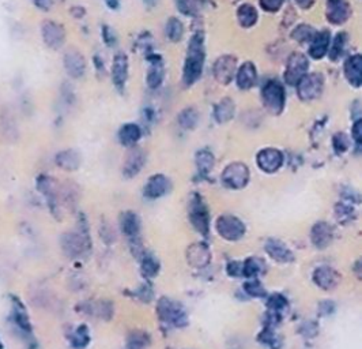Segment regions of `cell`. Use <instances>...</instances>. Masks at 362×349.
<instances>
[{"label": "cell", "mask_w": 362, "mask_h": 349, "mask_svg": "<svg viewBox=\"0 0 362 349\" xmlns=\"http://www.w3.org/2000/svg\"><path fill=\"white\" fill-rule=\"evenodd\" d=\"M120 225H122V231H123L124 235H127V236H136L139 234L141 221H139V217L135 213L126 212V213H123V216L120 219Z\"/></svg>", "instance_id": "27"}, {"label": "cell", "mask_w": 362, "mask_h": 349, "mask_svg": "<svg viewBox=\"0 0 362 349\" xmlns=\"http://www.w3.org/2000/svg\"><path fill=\"white\" fill-rule=\"evenodd\" d=\"M144 166H145V154L141 150H134L128 156L127 161L124 164V175L127 178H134L141 172Z\"/></svg>", "instance_id": "24"}, {"label": "cell", "mask_w": 362, "mask_h": 349, "mask_svg": "<svg viewBox=\"0 0 362 349\" xmlns=\"http://www.w3.org/2000/svg\"><path fill=\"white\" fill-rule=\"evenodd\" d=\"M105 1H107V4H108L112 10H116L119 7V1L117 0H105Z\"/></svg>", "instance_id": "49"}, {"label": "cell", "mask_w": 362, "mask_h": 349, "mask_svg": "<svg viewBox=\"0 0 362 349\" xmlns=\"http://www.w3.org/2000/svg\"><path fill=\"white\" fill-rule=\"evenodd\" d=\"M203 41H204V38L202 33H195L189 40L185 66H184V74H182V79L187 86H191L195 82H198L202 76V73H203V64H204Z\"/></svg>", "instance_id": "1"}, {"label": "cell", "mask_w": 362, "mask_h": 349, "mask_svg": "<svg viewBox=\"0 0 362 349\" xmlns=\"http://www.w3.org/2000/svg\"><path fill=\"white\" fill-rule=\"evenodd\" d=\"M218 234L223 239L235 241L245 235V227L241 221L233 216H221L217 221Z\"/></svg>", "instance_id": "6"}, {"label": "cell", "mask_w": 362, "mask_h": 349, "mask_svg": "<svg viewBox=\"0 0 362 349\" xmlns=\"http://www.w3.org/2000/svg\"><path fill=\"white\" fill-rule=\"evenodd\" d=\"M266 251L270 257L276 261V262H282V263H288L294 259L293 253L289 248L279 240L270 239L266 243Z\"/></svg>", "instance_id": "19"}, {"label": "cell", "mask_w": 362, "mask_h": 349, "mask_svg": "<svg viewBox=\"0 0 362 349\" xmlns=\"http://www.w3.org/2000/svg\"><path fill=\"white\" fill-rule=\"evenodd\" d=\"M351 16V8L346 0H331L327 7V19L334 25H342Z\"/></svg>", "instance_id": "12"}, {"label": "cell", "mask_w": 362, "mask_h": 349, "mask_svg": "<svg viewBox=\"0 0 362 349\" xmlns=\"http://www.w3.org/2000/svg\"><path fill=\"white\" fill-rule=\"evenodd\" d=\"M89 343V334L86 328H79L75 333V338H74V345L78 348H83L86 347Z\"/></svg>", "instance_id": "39"}, {"label": "cell", "mask_w": 362, "mask_h": 349, "mask_svg": "<svg viewBox=\"0 0 362 349\" xmlns=\"http://www.w3.org/2000/svg\"><path fill=\"white\" fill-rule=\"evenodd\" d=\"M323 86H325L323 75L317 73L305 74L297 84V93L301 100L312 101L322 94Z\"/></svg>", "instance_id": "3"}, {"label": "cell", "mask_w": 362, "mask_h": 349, "mask_svg": "<svg viewBox=\"0 0 362 349\" xmlns=\"http://www.w3.org/2000/svg\"><path fill=\"white\" fill-rule=\"evenodd\" d=\"M158 270H160V265L156 261V258H153V256H146L142 263L144 275L147 277H154L158 273Z\"/></svg>", "instance_id": "35"}, {"label": "cell", "mask_w": 362, "mask_h": 349, "mask_svg": "<svg viewBox=\"0 0 362 349\" xmlns=\"http://www.w3.org/2000/svg\"><path fill=\"white\" fill-rule=\"evenodd\" d=\"M328 1H331V0H328Z\"/></svg>", "instance_id": "51"}, {"label": "cell", "mask_w": 362, "mask_h": 349, "mask_svg": "<svg viewBox=\"0 0 362 349\" xmlns=\"http://www.w3.org/2000/svg\"><path fill=\"white\" fill-rule=\"evenodd\" d=\"M237 19L243 28H252L257 22V11L252 4H241L237 10Z\"/></svg>", "instance_id": "29"}, {"label": "cell", "mask_w": 362, "mask_h": 349, "mask_svg": "<svg viewBox=\"0 0 362 349\" xmlns=\"http://www.w3.org/2000/svg\"><path fill=\"white\" fill-rule=\"evenodd\" d=\"M362 56L354 55L350 56L346 63H344V76L347 79V82L358 89L361 86L362 78Z\"/></svg>", "instance_id": "14"}, {"label": "cell", "mask_w": 362, "mask_h": 349, "mask_svg": "<svg viewBox=\"0 0 362 349\" xmlns=\"http://www.w3.org/2000/svg\"><path fill=\"white\" fill-rule=\"evenodd\" d=\"M310 238L317 248H326L332 240V228L327 222H316L312 228Z\"/></svg>", "instance_id": "21"}, {"label": "cell", "mask_w": 362, "mask_h": 349, "mask_svg": "<svg viewBox=\"0 0 362 349\" xmlns=\"http://www.w3.org/2000/svg\"><path fill=\"white\" fill-rule=\"evenodd\" d=\"M257 79V71L251 62L244 63L237 73V86L243 91H248L255 85Z\"/></svg>", "instance_id": "23"}, {"label": "cell", "mask_w": 362, "mask_h": 349, "mask_svg": "<svg viewBox=\"0 0 362 349\" xmlns=\"http://www.w3.org/2000/svg\"><path fill=\"white\" fill-rule=\"evenodd\" d=\"M189 219L192 221V225L199 231L200 234L206 235L209 232V213L202 200L198 197H197V201H194L191 205Z\"/></svg>", "instance_id": "15"}, {"label": "cell", "mask_w": 362, "mask_h": 349, "mask_svg": "<svg viewBox=\"0 0 362 349\" xmlns=\"http://www.w3.org/2000/svg\"><path fill=\"white\" fill-rule=\"evenodd\" d=\"M56 163L66 171H75L81 166V157L75 150H64L56 156Z\"/></svg>", "instance_id": "25"}, {"label": "cell", "mask_w": 362, "mask_h": 349, "mask_svg": "<svg viewBox=\"0 0 362 349\" xmlns=\"http://www.w3.org/2000/svg\"><path fill=\"white\" fill-rule=\"evenodd\" d=\"M41 36L45 45L51 50H59L64 45L66 41V32L62 25L54 21H44L41 25Z\"/></svg>", "instance_id": "5"}, {"label": "cell", "mask_w": 362, "mask_h": 349, "mask_svg": "<svg viewBox=\"0 0 362 349\" xmlns=\"http://www.w3.org/2000/svg\"><path fill=\"white\" fill-rule=\"evenodd\" d=\"M296 3L301 7V8H304V10H308L312 6H313V3H315V0H296Z\"/></svg>", "instance_id": "48"}, {"label": "cell", "mask_w": 362, "mask_h": 349, "mask_svg": "<svg viewBox=\"0 0 362 349\" xmlns=\"http://www.w3.org/2000/svg\"><path fill=\"white\" fill-rule=\"evenodd\" d=\"M150 62L148 73H147V85L150 89H157L163 84V76H165V69H163V59L161 56L148 54L147 56Z\"/></svg>", "instance_id": "13"}, {"label": "cell", "mask_w": 362, "mask_h": 349, "mask_svg": "<svg viewBox=\"0 0 362 349\" xmlns=\"http://www.w3.org/2000/svg\"><path fill=\"white\" fill-rule=\"evenodd\" d=\"M147 345V337L144 333H134L128 340L127 349H142Z\"/></svg>", "instance_id": "38"}, {"label": "cell", "mask_w": 362, "mask_h": 349, "mask_svg": "<svg viewBox=\"0 0 362 349\" xmlns=\"http://www.w3.org/2000/svg\"><path fill=\"white\" fill-rule=\"evenodd\" d=\"M33 3L41 10H48L51 7V0H33Z\"/></svg>", "instance_id": "47"}, {"label": "cell", "mask_w": 362, "mask_h": 349, "mask_svg": "<svg viewBox=\"0 0 362 349\" xmlns=\"http://www.w3.org/2000/svg\"><path fill=\"white\" fill-rule=\"evenodd\" d=\"M165 33L166 37L173 41V42H177L180 41L182 33H184V28H182V23L177 18H170L166 22V26H165Z\"/></svg>", "instance_id": "30"}, {"label": "cell", "mask_w": 362, "mask_h": 349, "mask_svg": "<svg viewBox=\"0 0 362 349\" xmlns=\"http://www.w3.org/2000/svg\"><path fill=\"white\" fill-rule=\"evenodd\" d=\"M66 250H69L73 254H79L83 250V239H81V236L78 234H71L67 241H66Z\"/></svg>", "instance_id": "36"}, {"label": "cell", "mask_w": 362, "mask_h": 349, "mask_svg": "<svg viewBox=\"0 0 362 349\" xmlns=\"http://www.w3.org/2000/svg\"><path fill=\"white\" fill-rule=\"evenodd\" d=\"M170 188L169 181L163 175H154L146 184L145 194L148 198H160Z\"/></svg>", "instance_id": "20"}, {"label": "cell", "mask_w": 362, "mask_h": 349, "mask_svg": "<svg viewBox=\"0 0 362 349\" xmlns=\"http://www.w3.org/2000/svg\"><path fill=\"white\" fill-rule=\"evenodd\" d=\"M187 258L189 265L195 268H204L210 262V250L206 247V244L197 243L188 248Z\"/></svg>", "instance_id": "22"}, {"label": "cell", "mask_w": 362, "mask_h": 349, "mask_svg": "<svg viewBox=\"0 0 362 349\" xmlns=\"http://www.w3.org/2000/svg\"><path fill=\"white\" fill-rule=\"evenodd\" d=\"M315 37V30L308 25H300L294 32H293V38L298 42H308Z\"/></svg>", "instance_id": "34"}, {"label": "cell", "mask_w": 362, "mask_h": 349, "mask_svg": "<svg viewBox=\"0 0 362 349\" xmlns=\"http://www.w3.org/2000/svg\"><path fill=\"white\" fill-rule=\"evenodd\" d=\"M158 313L165 322L175 325V326H184L187 325V314L181 309L179 304L173 303L172 300L163 299L158 304Z\"/></svg>", "instance_id": "8"}, {"label": "cell", "mask_w": 362, "mask_h": 349, "mask_svg": "<svg viewBox=\"0 0 362 349\" xmlns=\"http://www.w3.org/2000/svg\"><path fill=\"white\" fill-rule=\"evenodd\" d=\"M141 135H142V131L139 129V126H136L134 123H128L120 129L119 139L123 145L131 147V145H135L139 141Z\"/></svg>", "instance_id": "28"}, {"label": "cell", "mask_w": 362, "mask_h": 349, "mask_svg": "<svg viewBox=\"0 0 362 349\" xmlns=\"http://www.w3.org/2000/svg\"><path fill=\"white\" fill-rule=\"evenodd\" d=\"M329 44H331V35H329L328 30L316 33L313 40H312V42H310L309 55L312 59H316V60L323 59L327 54V51H328V48H329Z\"/></svg>", "instance_id": "17"}, {"label": "cell", "mask_w": 362, "mask_h": 349, "mask_svg": "<svg viewBox=\"0 0 362 349\" xmlns=\"http://www.w3.org/2000/svg\"><path fill=\"white\" fill-rule=\"evenodd\" d=\"M284 4V0H260V6L263 10L269 13H276Z\"/></svg>", "instance_id": "41"}, {"label": "cell", "mask_w": 362, "mask_h": 349, "mask_svg": "<svg viewBox=\"0 0 362 349\" xmlns=\"http://www.w3.org/2000/svg\"><path fill=\"white\" fill-rule=\"evenodd\" d=\"M147 4H154L156 3V0H145Z\"/></svg>", "instance_id": "50"}, {"label": "cell", "mask_w": 362, "mask_h": 349, "mask_svg": "<svg viewBox=\"0 0 362 349\" xmlns=\"http://www.w3.org/2000/svg\"><path fill=\"white\" fill-rule=\"evenodd\" d=\"M237 60L230 55L221 56L214 64V76L221 85H228L235 78Z\"/></svg>", "instance_id": "9"}, {"label": "cell", "mask_w": 362, "mask_h": 349, "mask_svg": "<svg viewBox=\"0 0 362 349\" xmlns=\"http://www.w3.org/2000/svg\"><path fill=\"white\" fill-rule=\"evenodd\" d=\"M353 137H354V139L357 141V144L360 145L362 139V122L360 119H358V120L354 123V126H353Z\"/></svg>", "instance_id": "44"}, {"label": "cell", "mask_w": 362, "mask_h": 349, "mask_svg": "<svg viewBox=\"0 0 362 349\" xmlns=\"http://www.w3.org/2000/svg\"><path fill=\"white\" fill-rule=\"evenodd\" d=\"M112 76L113 84L119 91H122L126 85L128 76V57L124 54H117L113 59V67H112Z\"/></svg>", "instance_id": "16"}, {"label": "cell", "mask_w": 362, "mask_h": 349, "mask_svg": "<svg viewBox=\"0 0 362 349\" xmlns=\"http://www.w3.org/2000/svg\"><path fill=\"white\" fill-rule=\"evenodd\" d=\"M198 120H199L198 112L194 110V108H185V110H182L180 115H179V123H180V126L182 129H195L197 125H198Z\"/></svg>", "instance_id": "31"}, {"label": "cell", "mask_w": 362, "mask_h": 349, "mask_svg": "<svg viewBox=\"0 0 362 349\" xmlns=\"http://www.w3.org/2000/svg\"><path fill=\"white\" fill-rule=\"evenodd\" d=\"M63 63H64V69L67 74L75 78V79H79L82 78L85 73H86V62H85V57L83 55L76 51V50H70L66 52L64 59H63Z\"/></svg>", "instance_id": "11"}, {"label": "cell", "mask_w": 362, "mask_h": 349, "mask_svg": "<svg viewBox=\"0 0 362 349\" xmlns=\"http://www.w3.org/2000/svg\"><path fill=\"white\" fill-rule=\"evenodd\" d=\"M256 160H257L259 168L262 171L267 172V173L276 172L284 164V156L276 149H263V150H260Z\"/></svg>", "instance_id": "10"}, {"label": "cell", "mask_w": 362, "mask_h": 349, "mask_svg": "<svg viewBox=\"0 0 362 349\" xmlns=\"http://www.w3.org/2000/svg\"><path fill=\"white\" fill-rule=\"evenodd\" d=\"M235 103L229 97L221 100L216 107V112H214V116H216L218 123H226V122L232 120V118L235 116Z\"/></svg>", "instance_id": "26"}, {"label": "cell", "mask_w": 362, "mask_h": 349, "mask_svg": "<svg viewBox=\"0 0 362 349\" xmlns=\"http://www.w3.org/2000/svg\"><path fill=\"white\" fill-rule=\"evenodd\" d=\"M245 291H247L248 294H252V296H256V297H260V296H264V294H266L263 287H262V284H260L259 281L247 282V284H245Z\"/></svg>", "instance_id": "40"}, {"label": "cell", "mask_w": 362, "mask_h": 349, "mask_svg": "<svg viewBox=\"0 0 362 349\" xmlns=\"http://www.w3.org/2000/svg\"><path fill=\"white\" fill-rule=\"evenodd\" d=\"M250 181V169L243 163H233L226 166V169L222 173V182L233 190L244 188Z\"/></svg>", "instance_id": "4"}, {"label": "cell", "mask_w": 362, "mask_h": 349, "mask_svg": "<svg viewBox=\"0 0 362 349\" xmlns=\"http://www.w3.org/2000/svg\"><path fill=\"white\" fill-rule=\"evenodd\" d=\"M259 272H260V265H259V262L256 259L250 258V259H247L244 262V265H243V275L244 276L252 278V277L257 276Z\"/></svg>", "instance_id": "37"}, {"label": "cell", "mask_w": 362, "mask_h": 349, "mask_svg": "<svg viewBox=\"0 0 362 349\" xmlns=\"http://www.w3.org/2000/svg\"><path fill=\"white\" fill-rule=\"evenodd\" d=\"M308 66L309 62L307 56L301 52L293 54L288 60V66L285 70V81L289 85H297L298 81L308 71Z\"/></svg>", "instance_id": "7"}, {"label": "cell", "mask_w": 362, "mask_h": 349, "mask_svg": "<svg viewBox=\"0 0 362 349\" xmlns=\"http://www.w3.org/2000/svg\"><path fill=\"white\" fill-rule=\"evenodd\" d=\"M334 147H335V150L339 151V153L346 151L347 147H349V139H347V137H346L344 134H337V135L334 137Z\"/></svg>", "instance_id": "43"}, {"label": "cell", "mask_w": 362, "mask_h": 349, "mask_svg": "<svg viewBox=\"0 0 362 349\" xmlns=\"http://www.w3.org/2000/svg\"><path fill=\"white\" fill-rule=\"evenodd\" d=\"M285 306H286V299L281 294H274L269 300V307L275 311L282 310Z\"/></svg>", "instance_id": "42"}, {"label": "cell", "mask_w": 362, "mask_h": 349, "mask_svg": "<svg viewBox=\"0 0 362 349\" xmlns=\"http://www.w3.org/2000/svg\"><path fill=\"white\" fill-rule=\"evenodd\" d=\"M346 44H347V35L344 32L338 33L335 38L332 40V45H331V50H329V59L331 60H338L341 56L344 55Z\"/></svg>", "instance_id": "32"}, {"label": "cell", "mask_w": 362, "mask_h": 349, "mask_svg": "<svg viewBox=\"0 0 362 349\" xmlns=\"http://www.w3.org/2000/svg\"><path fill=\"white\" fill-rule=\"evenodd\" d=\"M285 98L286 97H285L284 86L275 79L269 81L262 91L263 104L269 110V112H272V115H279L284 110Z\"/></svg>", "instance_id": "2"}, {"label": "cell", "mask_w": 362, "mask_h": 349, "mask_svg": "<svg viewBox=\"0 0 362 349\" xmlns=\"http://www.w3.org/2000/svg\"><path fill=\"white\" fill-rule=\"evenodd\" d=\"M103 37H104V40H105V42H107L108 45H113V42L116 41V37H115L113 32L109 29L108 26H105V28L103 29Z\"/></svg>", "instance_id": "46"}, {"label": "cell", "mask_w": 362, "mask_h": 349, "mask_svg": "<svg viewBox=\"0 0 362 349\" xmlns=\"http://www.w3.org/2000/svg\"><path fill=\"white\" fill-rule=\"evenodd\" d=\"M197 164L200 172H210L214 166V156L209 150H200L197 154Z\"/></svg>", "instance_id": "33"}, {"label": "cell", "mask_w": 362, "mask_h": 349, "mask_svg": "<svg viewBox=\"0 0 362 349\" xmlns=\"http://www.w3.org/2000/svg\"><path fill=\"white\" fill-rule=\"evenodd\" d=\"M240 266H241V265H240L238 262L229 263V266H228L229 275H230V276H240V275H243V268H240Z\"/></svg>", "instance_id": "45"}, {"label": "cell", "mask_w": 362, "mask_h": 349, "mask_svg": "<svg viewBox=\"0 0 362 349\" xmlns=\"http://www.w3.org/2000/svg\"><path fill=\"white\" fill-rule=\"evenodd\" d=\"M338 280L339 277L335 273V270H332L328 266H320L313 273V281L316 282V285L326 291L335 288L338 284Z\"/></svg>", "instance_id": "18"}]
</instances>
